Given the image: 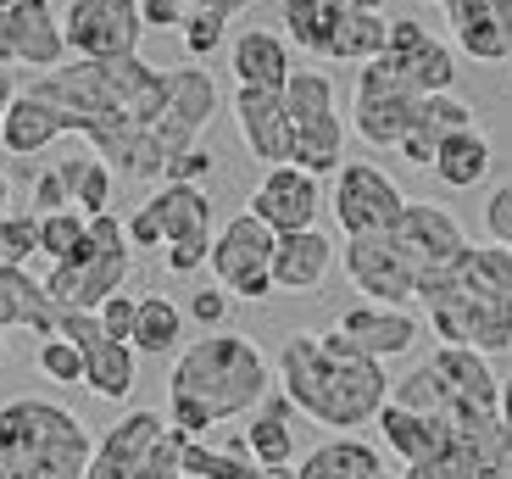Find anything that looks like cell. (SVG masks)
<instances>
[{
	"label": "cell",
	"mask_w": 512,
	"mask_h": 479,
	"mask_svg": "<svg viewBox=\"0 0 512 479\" xmlns=\"http://www.w3.org/2000/svg\"><path fill=\"white\" fill-rule=\"evenodd\" d=\"M245 452L262 468H290L295 463V407H290L284 390H273L268 402L251 413V424H245Z\"/></svg>",
	"instance_id": "29"
},
{
	"label": "cell",
	"mask_w": 512,
	"mask_h": 479,
	"mask_svg": "<svg viewBox=\"0 0 512 479\" xmlns=\"http://www.w3.org/2000/svg\"><path fill=\"white\" fill-rule=\"evenodd\" d=\"M6 329H34L39 340H51L62 329V307L45 296V279H34L28 268L0 273V335Z\"/></svg>",
	"instance_id": "26"
},
{
	"label": "cell",
	"mask_w": 512,
	"mask_h": 479,
	"mask_svg": "<svg viewBox=\"0 0 512 479\" xmlns=\"http://www.w3.org/2000/svg\"><path fill=\"white\" fill-rule=\"evenodd\" d=\"M501 429L512 435V374L501 379Z\"/></svg>",
	"instance_id": "52"
},
{
	"label": "cell",
	"mask_w": 512,
	"mask_h": 479,
	"mask_svg": "<svg viewBox=\"0 0 512 479\" xmlns=\"http://www.w3.org/2000/svg\"><path fill=\"white\" fill-rule=\"evenodd\" d=\"M95 441L84 418L45 396L0 402V468L12 479H84Z\"/></svg>",
	"instance_id": "6"
},
{
	"label": "cell",
	"mask_w": 512,
	"mask_h": 479,
	"mask_svg": "<svg viewBox=\"0 0 512 479\" xmlns=\"http://www.w3.org/2000/svg\"><path fill=\"white\" fill-rule=\"evenodd\" d=\"M56 173H62V190H67V201H73L84 218H101V212H112V179L117 173L106 168L95 151H84V156H62L56 162Z\"/></svg>",
	"instance_id": "32"
},
{
	"label": "cell",
	"mask_w": 512,
	"mask_h": 479,
	"mask_svg": "<svg viewBox=\"0 0 512 479\" xmlns=\"http://www.w3.org/2000/svg\"><path fill=\"white\" fill-rule=\"evenodd\" d=\"M251 0H184V12H212V17H240Z\"/></svg>",
	"instance_id": "50"
},
{
	"label": "cell",
	"mask_w": 512,
	"mask_h": 479,
	"mask_svg": "<svg viewBox=\"0 0 512 479\" xmlns=\"http://www.w3.org/2000/svg\"><path fill=\"white\" fill-rule=\"evenodd\" d=\"M273 379H279V390L290 396L295 413H307L312 424L334 429V435H357L390 402V374H384V363L362 357L340 329H329V335L295 329L279 346Z\"/></svg>",
	"instance_id": "2"
},
{
	"label": "cell",
	"mask_w": 512,
	"mask_h": 479,
	"mask_svg": "<svg viewBox=\"0 0 512 479\" xmlns=\"http://www.w3.org/2000/svg\"><path fill=\"white\" fill-rule=\"evenodd\" d=\"M229 67H234V90H284V78H290V45H284V34L245 28L229 45Z\"/></svg>",
	"instance_id": "27"
},
{
	"label": "cell",
	"mask_w": 512,
	"mask_h": 479,
	"mask_svg": "<svg viewBox=\"0 0 512 479\" xmlns=\"http://www.w3.org/2000/svg\"><path fill=\"white\" fill-rule=\"evenodd\" d=\"M329 268H334V240L323 229L279 234V246H273V290H284V296H318Z\"/></svg>",
	"instance_id": "23"
},
{
	"label": "cell",
	"mask_w": 512,
	"mask_h": 479,
	"mask_svg": "<svg viewBox=\"0 0 512 479\" xmlns=\"http://www.w3.org/2000/svg\"><path fill=\"white\" fill-rule=\"evenodd\" d=\"M334 329H340L362 357H373V363L401 357V351H412V340H418V318H412L407 307H373V301L346 307Z\"/></svg>",
	"instance_id": "22"
},
{
	"label": "cell",
	"mask_w": 512,
	"mask_h": 479,
	"mask_svg": "<svg viewBox=\"0 0 512 479\" xmlns=\"http://www.w3.org/2000/svg\"><path fill=\"white\" fill-rule=\"evenodd\" d=\"M223 479H295V468H262V463H251V457H234Z\"/></svg>",
	"instance_id": "49"
},
{
	"label": "cell",
	"mask_w": 512,
	"mask_h": 479,
	"mask_svg": "<svg viewBox=\"0 0 512 479\" xmlns=\"http://www.w3.org/2000/svg\"><path fill=\"white\" fill-rule=\"evenodd\" d=\"M468 129H474V106L462 101L457 90H451V95H429L423 112H418V129L401 140V156H407L412 168H435L440 145H446L451 134H468Z\"/></svg>",
	"instance_id": "28"
},
{
	"label": "cell",
	"mask_w": 512,
	"mask_h": 479,
	"mask_svg": "<svg viewBox=\"0 0 512 479\" xmlns=\"http://www.w3.org/2000/svg\"><path fill=\"white\" fill-rule=\"evenodd\" d=\"M212 168H218V162H212V151H201V145H195V151H184V156H173V162H167L162 184H201Z\"/></svg>",
	"instance_id": "43"
},
{
	"label": "cell",
	"mask_w": 512,
	"mask_h": 479,
	"mask_svg": "<svg viewBox=\"0 0 512 479\" xmlns=\"http://www.w3.org/2000/svg\"><path fill=\"white\" fill-rule=\"evenodd\" d=\"M12 6H17V0H0V12H12Z\"/></svg>",
	"instance_id": "54"
},
{
	"label": "cell",
	"mask_w": 512,
	"mask_h": 479,
	"mask_svg": "<svg viewBox=\"0 0 512 479\" xmlns=\"http://www.w3.org/2000/svg\"><path fill=\"white\" fill-rule=\"evenodd\" d=\"M234 123L262 168H290V112L284 90H234Z\"/></svg>",
	"instance_id": "20"
},
{
	"label": "cell",
	"mask_w": 512,
	"mask_h": 479,
	"mask_svg": "<svg viewBox=\"0 0 512 479\" xmlns=\"http://www.w3.org/2000/svg\"><path fill=\"white\" fill-rule=\"evenodd\" d=\"M190 318L201 329H223V318H229V290H218V285L195 290V296H190Z\"/></svg>",
	"instance_id": "45"
},
{
	"label": "cell",
	"mask_w": 512,
	"mask_h": 479,
	"mask_svg": "<svg viewBox=\"0 0 512 479\" xmlns=\"http://www.w3.org/2000/svg\"><path fill=\"white\" fill-rule=\"evenodd\" d=\"M468 62H512V0H440Z\"/></svg>",
	"instance_id": "19"
},
{
	"label": "cell",
	"mask_w": 512,
	"mask_h": 479,
	"mask_svg": "<svg viewBox=\"0 0 512 479\" xmlns=\"http://www.w3.org/2000/svg\"><path fill=\"white\" fill-rule=\"evenodd\" d=\"M485 234H490V246H507L512 251V179L490 190V201H485Z\"/></svg>",
	"instance_id": "42"
},
{
	"label": "cell",
	"mask_w": 512,
	"mask_h": 479,
	"mask_svg": "<svg viewBox=\"0 0 512 479\" xmlns=\"http://www.w3.org/2000/svg\"><path fill=\"white\" fill-rule=\"evenodd\" d=\"M273 246H279V234L268 229L262 218L251 212H234L218 234H212V279L218 290H229V301H268L273 296Z\"/></svg>",
	"instance_id": "11"
},
{
	"label": "cell",
	"mask_w": 512,
	"mask_h": 479,
	"mask_svg": "<svg viewBox=\"0 0 512 479\" xmlns=\"http://www.w3.org/2000/svg\"><path fill=\"white\" fill-rule=\"evenodd\" d=\"M17 101V84H12V73L0 67V129H6V106Z\"/></svg>",
	"instance_id": "51"
},
{
	"label": "cell",
	"mask_w": 512,
	"mask_h": 479,
	"mask_svg": "<svg viewBox=\"0 0 512 479\" xmlns=\"http://www.w3.org/2000/svg\"><path fill=\"white\" fill-rule=\"evenodd\" d=\"M73 201H67V190H62V173L56 168H39L34 173V212L45 218V212H67Z\"/></svg>",
	"instance_id": "46"
},
{
	"label": "cell",
	"mask_w": 512,
	"mask_h": 479,
	"mask_svg": "<svg viewBox=\"0 0 512 479\" xmlns=\"http://www.w3.org/2000/svg\"><path fill=\"white\" fill-rule=\"evenodd\" d=\"M84 234H90V218H84L78 207L45 212V218H39V251H45L51 262H67L78 246H84Z\"/></svg>",
	"instance_id": "37"
},
{
	"label": "cell",
	"mask_w": 512,
	"mask_h": 479,
	"mask_svg": "<svg viewBox=\"0 0 512 479\" xmlns=\"http://www.w3.org/2000/svg\"><path fill=\"white\" fill-rule=\"evenodd\" d=\"M412 195H401V184L390 179L373 162H346L334 173V223L346 240H362V234H379L407 212Z\"/></svg>",
	"instance_id": "14"
},
{
	"label": "cell",
	"mask_w": 512,
	"mask_h": 479,
	"mask_svg": "<svg viewBox=\"0 0 512 479\" xmlns=\"http://www.w3.org/2000/svg\"><path fill=\"white\" fill-rule=\"evenodd\" d=\"M423 101H429V95L412 90L390 56H373V62L357 67V90H351V129H357L373 151H401V140L418 129Z\"/></svg>",
	"instance_id": "10"
},
{
	"label": "cell",
	"mask_w": 512,
	"mask_h": 479,
	"mask_svg": "<svg viewBox=\"0 0 512 479\" xmlns=\"http://www.w3.org/2000/svg\"><path fill=\"white\" fill-rule=\"evenodd\" d=\"M184 441L190 435H179L162 413L134 407V413H123L95 441V457H90V474L84 479H184V468H179Z\"/></svg>",
	"instance_id": "9"
},
{
	"label": "cell",
	"mask_w": 512,
	"mask_h": 479,
	"mask_svg": "<svg viewBox=\"0 0 512 479\" xmlns=\"http://www.w3.org/2000/svg\"><path fill=\"white\" fill-rule=\"evenodd\" d=\"M34 368H39L45 379H51V385H84V351H78L73 340H62V335L39 340Z\"/></svg>",
	"instance_id": "39"
},
{
	"label": "cell",
	"mask_w": 512,
	"mask_h": 479,
	"mask_svg": "<svg viewBox=\"0 0 512 479\" xmlns=\"http://www.w3.org/2000/svg\"><path fill=\"white\" fill-rule=\"evenodd\" d=\"M279 379H273L268 357L256 351V340L245 335H201L190 346H179L173 374H167V424L201 441L206 429L245 418L268 402Z\"/></svg>",
	"instance_id": "3"
},
{
	"label": "cell",
	"mask_w": 512,
	"mask_h": 479,
	"mask_svg": "<svg viewBox=\"0 0 512 479\" xmlns=\"http://www.w3.org/2000/svg\"><path fill=\"white\" fill-rule=\"evenodd\" d=\"M334 6H346V0H334Z\"/></svg>",
	"instance_id": "56"
},
{
	"label": "cell",
	"mask_w": 512,
	"mask_h": 479,
	"mask_svg": "<svg viewBox=\"0 0 512 479\" xmlns=\"http://www.w3.org/2000/svg\"><path fill=\"white\" fill-rule=\"evenodd\" d=\"M223 34H229V17H212V12H190L179 28L184 51H190V62H201V56L223 51Z\"/></svg>",
	"instance_id": "40"
},
{
	"label": "cell",
	"mask_w": 512,
	"mask_h": 479,
	"mask_svg": "<svg viewBox=\"0 0 512 479\" xmlns=\"http://www.w3.org/2000/svg\"><path fill=\"white\" fill-rule=\"evenodd\" d=\"M12 28V67H34V73H56L67 62V39H62V17L51 0H17L6 12Z\"/></svg>",
	"instance_id": "21"
},
{
	"label": "cell",
	"mask_w": 512,
	"mask_h": 479,
	"mask_svg": "<svg viewBox=\"0 0 512 479\" xmlns=\"http://www.w3.org/2000/svg\"><path fill=\"white\" fill-rule=\"evenodd\" d=\"M128 268H134V246H128V234H123V218L101 212V218H90L84 246L67 262H51L45 296L62 312H101V301L128 285Z\"/></svg>",
	"instance_id": "8"
},
{
	"label": "cell",
	"mask_w": 512,
	"mask_h": 479,
	"mask_svg": "<svg viewBox=\"0 0 512 479\" xmlns=\"http://www.w3.org/2000/svg\"><path fill=\"white\" fill-rule=\"evenodd\" d=\"M318 207H323V190L312 173L301 168H268L262 184L251 190V218H262L273 234H301V229H318Z\"/></svg>",
	"instance_id": "18"
},
{
	"label": "cell",
	"mask_w": 512,
	"mask_h": 479,
	"mask_svg": "<svg viewBox=\"0 0 512 479\" xmlns=\"http://www.w3.org/2000/svg\"><path fill=\"white\" fill-rule=\"evenodd\" d=\"M184 335V312L167 296H140V318H134V340L128 346L140 357H173Z\"/></svg>",
	"instance_id": "35"
},
{
	"label": "cell",
	"mask_w": 512,
	"mask_h": 479,
	"mask_svg": "<svg viewBox=\"0 0 512 479\" xmlns=\"http://www.w3.org/2000/svg\"><path fill=\"white\" fill-rule=\"evenodd\" d=\"M0 479H12V474H6V468H0Z\"/></svg>",
	"instance_id": "55"
},
{
	"label": "cell",
	"mask_w": 512,
	"mask_h": 479,
	"mask_svg": "<svg viewBox=\"0 0 512 479\" xmlns=\"http://www.w3.org/2000/svg\"><path fill=\"white\" fill-rule=\"evenodd\" d=\"M218 117V84H212V73L206 67H167V106H162V129H156V140H162L167 162L184 151H195V140L206 134V123Z\"/></svg>",
	"instance_id": "15"
},
{
	"label": "cell",
	"mask_w": 512,
	"mask_h": 479,
	"mask_svg": "<svg viewBox=\"0 0 512 479\" xmlns=\"http://www.w3.org/2000/svg\"><path fill=\"white\" fill-rule=\"evenodd\" d=\"M379 424V435H384V446L401 457L407 468H418V463H429V457L446 446V435H451V424H435V418H418V413H407V407H396V402H384V413L373 418Z\"/></svg>",
	"instance_id": "30"
},
{
	"label": "cell",
	"mask_w": 512,
	"mask_h": 479,
	"mask_svg": "<svg viewBox=\"0 0 512 479\" xmlns=\"http://www.w3.org/2000/svg\"><path fill=\"white\" fill-rule=\"evenodd\" d=\"M468 246L462 223L451 218L435 201H407L390 229L346 240L340 262H346V279L373 301V307H407L423 296V285L446 273L457 262V251Z\"/></svg>",
	"instance_id": "4"
},
{
	"label": "cell",
	"mask_w": 512,
	"mask_h": 479,
	"mask_svg": "<svg viewBox=\"0 0 512 479\" xmlns=\"http://www.w3.org/2000/svg\"><path fill=\"white\" fill-rule=\"evenodd\" d=\"M401 479H507V429L496 424H468L451 429L429 463L401 468Z\"/></svg>",
	"instance_id": "16"
},
{
	"label": "cell",
	"mask_w": 512,
	"mask_h": 479,
	"mask_svg": "<svg viewBox=\"0 0 512 479\" xmlns=\"http://www.w3.org/2000/svg\"><path fill=\"white\" fill-rule=\"evenodd\" d=\"M62 140V117L45 101H34L28 90H17V101L6 106V129H0V151L12 156H39L45 145Z\"/></svg>",
	"instance_id": "31"
},
{
	"label": "cell",
	"mask_w": 512,
	"mask_h": 479,
	"mask_svg": "<svg viewBox=\"0 0 512 479\" xmlns=\"http://www.w3.org/2000/svg\"><path fill=\"white\" fill-rule=\"evenodd\" d=\"M62 340H73L78 351H95L106 340V329H101V318L95 312H62V329H56Z\"/></svg>",
	"instance_id": "44"
},
{
	"label": "cell",
	"mask_w": 512,
	"mask_h": 479,
	"mask_svg": "<svg viewBox=\"0 0 512 479\" xmlns=\"http://www.w3.org/2000/svg\"><path fill=\"white\" fill-rule=\"evenodd\" d=\"M101 329H106V340H134V318H140V296H128V290H117V296H106L101 301Z\"/></svg>",
	"instance_id": "41"
},
{
	"label": "cell",
	"mask_w": 512,
	"mask_h": 479,
	"mask_svg": "<svg viewBox=\"0 0 512 479\" xmlns=\"http://www.w3.org/2000/svg\"><path fill=\"white\" fill-rule=\"evenodd\" d=\"M28 257H39V212H6L0 218V273L28 268Z\"/></svg>",
	"instance_id": "38"
},
{
	"label": "cell",
	"mask_w": 512,
	"mask_h": 479,
	"mask_svg": "<svg viewBox=\"0 0 512 479\" xmlns=\"http://www.w3.org/2000/svg\"><path fill=\"white\" fill-rule=\"evenodd\" d=\"M134 368H140V351L123 346V340H101L95 351H84V385H90L101 402H128Z\"/></svg>",
	"instance_id": "34"
},
{
	"label": "cell",
	"mask_w": 512,
	"mask_h": 479,
	"mask_svg": "<svg viewBox=\"0 0 512 479\" xmlns=\"http://www.w3.org/2000/svg\"><path fill=\"white\" fill-rule=\"evenodd\" d=\"M390 45V17L384 12H351V6H334L329 0V34H323L318 62H373Z\"/></svg>",
	"instance_id": "24"
},
{
	"label": "cell",
	"mask_w": 512,
	"mask_h": 479,
	"mask_svg": "<svg viewBox=\"0 0 512 479\" xmlns=\"http://www.w3.org/2000/svg\"><path fill=\"white\" fill-rule=\"evenodd\" d=\"M295 479H401V474L384 468L379 446H368L362 435H334L295 463Z\"/></svg>",
	"instance_id": "25"
},
{
	"label": "cell",
	"mask_w": 512,
	"mask_h": 479,
	"mask_svg": "<svg viewBox=\"0 0 512 479\" xmlns=\"http://www.w3.org/2000/svg\"><path fill=\"white\" fill-rule=\"evenodd\" d=\"M62 39L73 62H123L140 56L145 17L140 0H67Z\"/></svg>",
	"instance_id": "12"
},
{
	"label": "cell",
	"mask_w": 512,
	"mask_h": 479,
	"mask_svg": "<svg viewBox=\"0 0 512 479\" xmlns=\"http://www.w3.org/2000/svg\"><path fill=\"white\" fill-rule=\"evenodd\" d=\"M140 17L145 28H184V0H140Z\"/></svg>",
	"instance_id": "48"
},
{
	"label": "cell",
	"mask_w": 512,
	"mask_h": 479,
	"mask_svg": "<svg viewBox=\"0 0 512 479\" xmlns=\"http://www.w3.org/2000/svg\"><path fill=\"white\" fill-rule=\"evenodd\" d=\"M279 23H284V45H301L307 56H318L323 34H329V0H284Z\"/></svg>",
	"instance_id": "36"
},
{
	"label": "cell",
	"mask_w": 512,
	"mask_h": 479,
	"mask_svg": "<svg viewBox=\"0 0 512 479\" xmlns=\"http://www.w3.org/2000/svg\"><path fill=\"white\" fill-rule=\"evenodd\" d=\"M12 212V184H6V173H0V218Z\"/></svg>",
	"instance_id": "53"
},
{
	"label": "cell",
	"mask_w": 512,
	"mask_h": 479,
	"mask_svg": "<svg viewBox=\"0 0 512 479\" xmlns=\"http://www.w3.org/2000/svg\"><path fill=\"white\" fill-rule=\"evenodd\" d=\"M123 234H128V246H134V251H151V246H162V251H167L162 223H156V212H151V207H140V212H134V218L123 223Z\"/></svg>",
	"instance_id": "47"
},
{
	"label": "cell",
	"mask_w": 512,
	"mask_h": 479,
	"mask_svg": "<svg viewBox=\"0 0 512 479\" xmlns=\"http://www.w3.org/2000/svg\"><path fill=\"white\" fill-rule=\"evenodd\" d=\"M34 101L62 117V134H84L90 151L128 184L162 179L167 151L156 140L167 106V73L145 56L123 62H62L28 84Z\"/></svg>",
	"instance_id": "1"
},
{
	"label": "cell",
	"mask_w": 512,
	"mask_h": 479,
	"mask_svg": "<svg viewBox=\"0 0 512 479\" xmlns=\"http://www.w3.org/2000/svg\"><path fill=\"white\" fill-rule=\"evenodd\" d=\"M284 112H290V168L312 179L346 168V117H340V95L323 67H290Z\"/></svg>",
	"instance_id": "7"
},
{
	"label": "cell",
	"mask_w": 512,
	"mask_h": 479,
	"mask_svg": "<svg viewBox=\"0 0 512 479\" xmlns=\"http://www.w3.org/2000/svg\"><path fill=\"white\" fill-rule=\"evenodd\" d=\"M145 207L162 223L167 273L190 279L195 268H206V257H212V195H206L201 184H162Z\"/></svg>",
	"instance_id": "13"
},
{
	"label": "cell",
	"mask_w": 512,
	"mask_h": 479,
	"mask_svg": "<svg viewBox=\"0 0 512 479\" xmlns=\"http://www.w3.org/2000/svg\"><path fill=\"white\" fill-rule=\"evenodd\" d=\"M384 56L401 67V78L418 95H451V84H457V51H451L446 39H435L423 23H412V17H390Z\"/></svg>",
	"instance_id": "17"
},
{
	"label": "cell",
	"mask_w": 512,
	"mask_h": 479,
	"mask_svg": "<svg viewBox=\"0 0 512 479\" xmlns=\"http://www.w3.org/2000/svg\"><path fill=\"white\" fill-rule=\"evenodd\" d=\"M440 346H468L479 357L512 351V251L507 246H468L446 273H435L418 296Z\"/></svg>",
	"instance_id": "5"
},
{
	"label": "cell",
	"mask_w": 512,
	"mask_h": 479,
	"mask_svg": "<svg viewBox=\"0 0 512 479\" xmlns=\"http://www.w3.org/2000/svg\"><path fill=\"white\" fill-rule=\"evenodd\" d=\"M435 173L446 190H479V184L490 179V140L479 129H468V134H451L446 145H440V156H435Z\"/></svg>",
	"instance_id": "33"
}]
</instances>
